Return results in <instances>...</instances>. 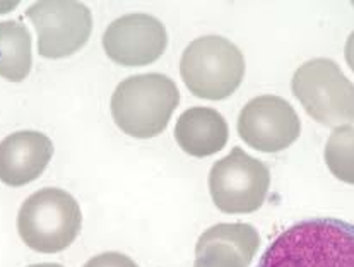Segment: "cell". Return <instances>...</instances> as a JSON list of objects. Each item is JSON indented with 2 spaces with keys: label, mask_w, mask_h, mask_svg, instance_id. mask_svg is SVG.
<instances>
[{
  "label": "cell",
  "mask_w": 354,
  "mask_h": 267,
  "mask_svg": "<svg viewBox=\"0 0 354 267\" xmlns=\"http://www.w3.org/2000/svg\"><path fill=\"white\" fill-rule=\"evenodd\" d=\"M259 267H354V225L334 218L296 223L267 247Z\"/></svg>",
  "instance_id": "obj_1"
},
{
  "label": "cell",
  "mask_w": 354,
  "mask_h": 267,
  "mask_svg": "<svg viewBox=\"0 0 354 267\" xmlns=\"http://www.w3.org/2000/svg\"><path fill=\"white\" fill-rule=\"evenodd\" d=\"M178 101V88L166 75H132L115 89L110 103L111 117L129 136L151 139L165 131Z\"/></svg>",
  "instance_id": "obj_2"
},
{
  "label": "cell",
  "mask_w": 354,
  "mask_h": 267,
  "mask_svg": "<svg viewBox=\"0 0 354 267\" xmlns=\"http://www.w3.org/2000/svg\"><path fill=\"white\" fill-rule=\"evenodd\" d=\"M82 226L77 201L55 187L36 190L17 214L21 240L39 254H57L71 247Z\"/></svg>",
  "instance_id": "obj_3"
},
{
  "label": "cell",
  "mask_w": 354,
  "mask_h": 267,
  "mask_svg": "<svg viewBox=\"0 0 354 267\" xmlns=\"http://www.w3.org/2000/svg\"><path fill=\"white\" fill-rule=\"evenodd\" d=\"M180 74L189 91L197 98L226 100L243 81V53L223 36H202L194 39L183 52Z\"/></svg>",
  "instance_id": "obj_4"
},
{
  "label": "cell",
  "mask_w": 354,
  "mask_h": 267,
  "mask_svg": "<svg viewBox=\"0 0 354 267\" xmlns=\"http://www.w3.org/2000/svg\"><path fill=\"white\" fill-rule=\"evenodd\" d=\"M291 88L306 113L327 127L354 122V84L330 59H313L295 72Z\"/></svg>",
  "instance_id": "obj_5"
},
{
  "label": "cell",
  "mask_w": 354,
  "mask_h": 267,
  "mask_svg": "<svg viewBox=\"0 0 354 267\" xmlns=\"http://www.w3.org/2000/svg\"><path fill=\"white\" fill-rule=\"evenodd\" d=\"M270 187V172L260 160L234 147L209 173V192L219 211L250 214L262 208Z\"/></svg>",
  "instance_id": "obj_6"
},
{
  "label": "cell",
  "mask_w": 354,
  "mask_h": 267,
  "mask_svg": "<svg viewBox=\"0 0 354 267\" xmlns=\"http://www.w3.org/2000/svg\"><path fill=\"white\" fill-rule=\"evenodd\" d=\"M26 16L38 33V52L45 59H64L88 43L91 10L79 2H36Z\"/></svg>",
  "instance_id": "obj_7"
},
{
  "label": "cell",
  "mask_w": 354,
  "mask_h": 267,
  "mask_svg": "<svg viewBox=\"0 0 354 267\" xmlns=\"http://www.w3.org/2000/svg\"><path fill=\"white\" fill-rule=\"evenodd\" d=\"M301 124L295 108L281 96L250 100L238 117V134L254 149L279 153L299 137Z\"/></svg>",
  "instance_id": "obj_8"
},
{
  "label": "cell",
  "mask_w": 354,
  "mask_h": 267,
  "mask_svg": "<svg viewBox=\"0 0 354 267\" xmlns=\"http://www.w3.org/2000/svg\"><path fill=\"white\" fill-rule=\"evenodd\" d=\"M168 45L165 24L149 14H127L115 19L103 35V48L115 64L149 66Z\"/></svg>",
  "instance_id": "obj_9"
},
{
  "label": "cell",
  "mask_w": 354,
  "mask_h": 267,
  "mask_svg": "<svg viewBox=\"0 0 354 267\" xmlns=\"http://www.w3.org/2000/svg\"><path fill=\"white\" fill-rule=\"evenodd\" d=\"M260 237L247 223H223L205 230L195 245L194 267H248Z\"/></svg>",
  "instance_id": "obj_10"
},
{
  "label": "cell",
  "mask_w": 354,
  "mask_h": 267,
  "mask_svg": "<svg viewBox=\"0 0 354 267\" xmlns=\"http://www.w3.org/2000/svg\"><path fill=\"white\" fill-rule=\"evenodd\" d=\"M53 156L48 136L36 131H19L0 140V182L23 187L38 178Z\"/></svg>",
  "instance_id": "obj_11"
},
{
  "label": "cell",
  "mask_w": 354,
  "mask_h": 267,
  "mask_svg": "<svg viewBox=\"0 0 354 267\" xmlns=\"http://www.w3.org/2000/svg\"><path fill=\"white\" fill-rule=\"evenodd\" d=\"M227 124L214 108L194 107L180 115L175 139L187 154L205 158L219 153L227 142Z\"/></svg>",
  "instance_id": "obj_12"
},
{
  "label": "cell",
  "mask_w": 354,
  "mask_h": 267,
  "mask_svg": "<svg viewBox=\"0 0 354 267\" xmlns=\"http://www.w3.org/2000/svg\"><path fill=\"white\" fill-rule=\"evenodd\" d=\"M31 35L21 21H0V77L21 82L31 72Z\"/></svg>",
  "instance_id": "obj_13"
},
{
  "label": "cell",
  "mask_w": 354,
  "mask_h": 267,
  "mask_svg": "<svg viewBox=\"0 0 354 267\" xmlns=\"http://www.w3.org/2000/svg\"><path fill=\"white\" fill-rule=\"evenodd\" d=\"M325 163L335 178L354 185V127L334 129L325 144Z\"/></svg>",
  "instance_id": "obj_14"
},
{
  "label": "cell",
  "mask_w": 354,
  "mask_h": 267,
  "mask_svg": "<svg viewBox=\"0 0 354 267\" xmlns=\"http://www.w3.org/2000/svg\"><path fill=\"white\" fill-rule=\"evenodd\" d=\"M82 267H139L132 259L120 252H104L89 259Z\"/></svg>",
  "instance_id": "obj_15"
},
{
  "label": "cell",
  "mask_w": 354,
  "mask_h": 267,
  "mask_svg": "<svg viewBox=\"0 0 354 267\" xmlns=\"http://www.w3.org/2000/svg\"><path fill=\"white\" fill-rule=\"evenodd\" d=\"M344 57H346V62H348V66L351 67L353 72H354V31L351 35H349L348 42H346Z\"/></svg>",
  "instance_id": "obj_16"
},
{
  "label": "cell",
  "mask_w": 354,
  "mask_h": 267,
  "mask_svg": "<svg viewBox=\"0 0 354 267\" xmlns=\"http://www.w3.org/2000/svg\"><path fill=\"white\" fill-rule=\"evenodd\" d=\"M28 267H64V266L53 264V262H45V264H32V266H28Z\"/></svg>",
  "instance_id": "obj_17"
}]
</instances>
